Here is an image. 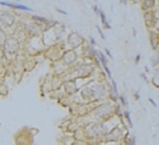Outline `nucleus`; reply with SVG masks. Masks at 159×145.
Wrapping results in <instances>:
<instances>
[{
    "mask_svg": "<svg viewBox=\"0 0 159 145\" xmlns=\"http://www.w3.org/2000/svg\"><path fill=\"white\" fill-rule=\"evenodd\" d=\"M151 81H153V85H154V87H157L158 89H159V77H155V79L151 80Z\"/></svg>",
    "mask_w": 159,
    "mask_h": 145,
    "instance_id": "obj_16",
    "label": "nucleus"
},
{
    "mask_svg": "<svg viewBox=\"0 0 159 145\" xmlns=\"http://www.w3.org/2000/svg\"><path fill=\"white\" fill-rule=\"evenodd\" d=\"M105 52H106L107 57H111V53H110V52H109V49H107V48H105Z\"/></svg>",
    "mask_w": 159,
    "mask_h": 145,
    "instance_id": "obj_19",
    "label": "nucleus"
},
{
    "mask_svg": "<svg viewBox=\"0 0 159 145\" xmlns=\"http://www.w3.org/2000/svg\"><path fill=\"white\" fill-rule=\"evenodd\" d=\"M60 143L61 145H74L76 139H74V133L73 132H65L61 137H60Z\"/></svg>",
    "mask_w": 159,
    "mask_h": 145,
    "instance_id": "obj_12",
    "label": "nucleus"
},
{
    "mask_svg": "<svg viewBox=\"0 0 159 145\" xmlns=\"http://www.w3.org/2000/svg\"><path fill=\"white\" fill-rule=\"evenodd\" d=\"M7 37H8L7 32H6V31H3L2 28H0V47H3V45H4V43H6Z\"/></svg>",
    "mask_w": 159,
    "mask_h": 145,
    "instance_id": "obj_14",
    "label": "nucleus"
},
{
    "mask_svg": "<svg viewBox=\"0 0 159 145\" xmlns=\"http://www.w3.org/2000/svg\"><path fill=\"white\" fill-rule=\"evenodd\" d=\"M70 68L66 65V64H64L61 60H58V61H54V63H50V73L54 75V76H61L64 77L68 72H69Z\"/></svg>",
    "mask_w": 159,
    "mask_h": 145,
    "instance_id": "obj_7",
    "label": "nucleus"
},
{
    "mask_svg": "<svg viewBox=\"0 0 159 145\" xmlns=\"http://www.w3.org/2000/svg\"><path fill=\"white\" fill-rule=\"evenodd\" d=\"M85 41L86 40L83 39V36L76 31H70L69 33H66L65 43H66L68 49H77V48H81L83 44H85Z\"/></svg>",
    "mask_w": 159,
    "mask_h": 145,
    "instance_id": "obj_4",
    "label": "nucleus"
},
{
    "mask_svg": "<svg viewBox=\"0 0 159 145\" xmlns=\"http://www.w3.org/2000/svg\"><path fill=\"white\" fill-rule=\"evenodd\" d=\"M80 56L77 53V51L76 49H66L65 52H64V55H62V57H61V61L64 64H66L69 68L72 67H74L76 64H77L80 61Z\"/></svg>",
    "mask_w": 159,
    "mask_h": 145,
    "instance_id": "obj_5",
    "label": "nucleus"
},
{
    "mask_svg": "<svg viewBox=\"0 0 159 145\" xmlns=\"http://www.w3.org/2000/svg\"><path fill=\"white\" fill-rule=\"evenodd\" d=\"M0 95L2 96H7L8 95V87L6 85V81L0 83Z\"/></svg>",
    "mask_w": 159,
    "mask_h": 145,
    "instance_id": "obj_15",
    "label": "nucleus"
},
{
    "mask_svg": "<svg viewBox=\"0 0 159 145\" xmlns=\"http://www.w3.org/2000/svg\"><path fill=\"white\" fill-rule=\"evenodd\" d=\"M80 88L81 87H80V84H78V80L77 79H70V80H65L62 89H64V92H65L66 96L72 97V96L78 93Z\"/></svg>",
    "mask_w": 159,
    "mask_h": 145,
    "instance_id": "obj_6",
    "label": "nucleus"
},
{
    "mask_svg": "<svg viewBox=\"0 0 159 145\" xmlns=\"http://www.w3.org/2000/svg\"><path fill=\"white\" fill-rule=\"evenodd\" d=\"M115 105H117V103L111 101V100L102 101L101 104H98V105L95 107V109L90 113V119L93 120V121L106 123L107 120H110L111 117L115 116Z\"/></svg>",
    "mask_w": 159,
    "mask_h": 145,
    "instance_id": "obj_1",
    "label": "nucleus"
},
{
    "mask_svg": "<svg viewBox=\"0 0 159 145\" xmlns=\"http://www.w3.org/2000/svg\"><path fill=\"white\" fill-rule=\"evenodd\" d=\"M15 2H16V3H19V2H21V0H15Z\"/></svg>",
    "mask_w": 159,
    "mask_h": 145,
    "instance_id": "obj_22",
    "label": "nucleus"
},
{
    "mask_svg": "<svg viewBox=\"0 0 159 145\" xmlns=\"http://www.w3.org/2000/svg\"><path fill=\"white\" fill-rule=\"evenodd\" d=\"M158 6V0H141V10L142 12H154Z\"/></svg>",
    "mask_w": 159,
    "mask_h": 145,
    "instance_id": "obj_10",
    "label": "nucleus"
},
{
    "mask_svg": "<svg viewBox=\"0 0 159 145\" xmlns=\"http://www.w3.org/2000/svg\"><path fill=\"white\" fill-rule=\"evenodd\" d=\"M56 11H57V12H60V14H62V15H68L65 11H64V10H61V8H58V7H56Z\"/></svg>",
    "mask_w": 159,
    "mask_h": 145,
    "instance_id": "obj_17",
    "label": "nucleus"
},
{
    "mask_svg": "<svg viewBox=\"0 0 159 145\" xmlns=\"http://www.w3.org/2000/svg\"><path fill=\"white\" fill-rule=\"evenodd\" d=\"M64 83H65V80L61 76H54L52 75V79H50V85H52V92L53 91H58L64 87Z\"/></svg>",
    "mask_w": 159,
    "mask_h": 145,
    "instance_id": "obj_11",
    "label": "nucleus"
},
{
    "mask_svg": "<svg viewBox=\"0 0 159 145\" xmlns=\"http://www.w3.org/2000/svg\"><path fill=\"white\" fill-rule=\"evenodd\" d=\"M123 145H135V139H134V136H131L129 132H126V135H125V137H123V140L121 141Z\"/></svg>",
    "mask_w": 159,
    "mask_h": 145,
    "instance_id": "obj_13",
    "label": "nucleus"
},
{
    "mask_svg": "<svg viewBox=\"0 0 159 145\" xmlns=\"http://www.w3.org/2000/svg\"><path fill=\"white\" fill-rule=\"evenodd\" d=\"M66 49H68V47H66L65 40H64V41H60L57 44H53V45L45 48V51H44V53H43L44 59L49 60L50 63L58 61V60H61L64 52H65Z\"/></svg>",
    "mask_w": 159,
    "mask_h": 145,
    "instance_id": "obj_2",
    "label": "nucleus"
},
{
    "mask_svg": "<svg viewBox=\"0 0 159 145\" xmlns=\"http://www.w3.org/2000/svg\"><path fill=\"white\" fill-rule=\"evenodd\" d=\"M158 20L159 19L155 16L154 12H145L143 14V22H145V25L147 29H154Z\"/></svg>",
    "mask_w": 159,
    "mask_h": 145,
    "instance_id": "obj_8",
    "label": "nucleus"
},
{
    "mask_svg": "<svg viewBox=\"0 0 159 145\" xmlns=\"http://www.w3.org/2000/svg\"><path fill=\"white\" fill-rule=\"evenodd\" d=\"M139 60H141V55H137V56H135V60H134L135 64H138V63H139Z\"/></svg>",
    "mask_w": 159,
    "mask_h": 145,
    "instance_id": "obj_18",
    "label": "nucleus"
},
{
    "mask_svg": "<svg viewBox=\"0 0 159 145\" xmlns=\"http://www.w3.org/2000/svg\"><path fill=\"white\" fill-rule=\"evenodd\" d=\"M149 41L154 51H157L159 48V32L155 28L154 29H149Z\"/></svg>",
    "mask_w": 159,
    "mask_h": 145,
    "instance_id": "obj_9",
    "label": "nucleus"
},
{
    "mask_svg": "<svg viewBox=\"0 0 159 145\" xmlns=\"http://www.w3.org/2000/svg\"><path fill=\"white\" fill-rule=\"evenodd\" d=\"M131 3H141V0H130Z\"/></svg>",
    "mask_w": 159,
    "mask_h": 145,
    "instance_id": "obj_21",
    "label": "nucleus"
},
{
    "mask_svg": "<svg viewBox=\"0 0 159 145\" xmlns=\"http://www.w3.org/2000/svg\"><path fill=\"white\" fill-rule=\"evenodd\" d=\"M121 124L117 125V127H114L111 131H109V133L105 135V137L102 139L103 144H119L122 141L127 131L123 129V125L121 127Z\"/></svg>",
    "mask_w": 159,
    "mask_h": 145,
    "instance_id": "obj_3",
    "label": "nucleus"
},
{
    "mask_svg": "<svg viewBox=\"0 0 159 145\" xmlns=\"http://www.w3.org/2000/svg\"><path fill=\"white\" fill-rule=\"evenodd\" d=\"M134 99H135V100H139V95L137 93V92H135V93H134Z\"/></svg>",
    "mask_w": 159,
    "mask_h": 145,
    "instance_id": "obj_20",
    "label": "nucleus"
}]
</instances>
